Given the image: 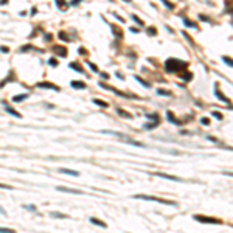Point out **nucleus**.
<instances>
[{
	"instance_id": "39448f33",
	"label": "nucleus",
	"mask_w": 233,
	"mask_h": 233,
	"mask_svg": "<svg viewBox=\"0 0 233 233\" xmlns=\"http://www.w3.org/2000/svg\"><path fill=\"white\" fill-rule=\"evenodd\" d=\"M151 176H157V177H163V179H168V180H177V182H180V179L179 177H174V176H170V174H163V172H152Z\"/></svg>"
},
{
	"instance_id": "2eb2a0df",
	"label": "nucleus",
	"mask_w": 233,
	"mask_h": 233,
	"mask_svg": "<svg viewBox=\"0 0 233 233\" xmlns=\"http://www.w3.org/2000/svg\"><path fill=\"white\" fill-rule=\"evenodd\" d=\"M214 95H216V96H218V98H219L221 101H224V103H229V98H225V96H224V95H222V93H221V92H219L218 89H216V90H214Z\"/></svg>"
},
{
	"instance_id": "0eeeda50",
	"label": "nucleus",
	"mask_w": 233,
	"mask_h": 233,
	"mask_svg": "<svg viewBox=\"0 0 233 233\" xmlns=\"http://www.w3.org/2000/svg\"><path fill=\"white\" fill-rule=\"evenodd\" d=\"M59 172H62V174H68V176H73V177H78V176H79L78 171L68 170V168H59Z\"/></svg>"
},
{
	"instance_id": "7c9ffc66",
	"label": "nucleus",
	"mask_w": 233,
	"mask_h": 233,
	"mask_svg": "<svg viewBox=\"0 0 233 233\" xmlns=\"http://www.w3.org/2000/svg\"><path fill=\"white\" fill-rule=\"evenodd\" d=\"M211 115H213V117H216V118H218V120H222V115H221L219 112H213V113H211Z\"/></svg>"
},
{
	"instance_id": "4468645a",
	"label": "nucleus",
	"mask_w": 233,
	"mask_h": 233,
	"mask_svg": "<svg viewBox=\"0 0 233 233\" xmlns=\"http://www.w3.org/2000/svg\"><path fill=\"white\" fill-rule=\"evenodd\" d=\"M55 50H56V53L59 56H67V50L64 47H55Z\"/></svg>"
},
{
	"instance_id": "393cba45",
	"label": "nucleus",
	"mask_w": 233,
	"mask_h": 233,
	"mask_svg": "<svg viewBox=\"0 0 233 233\" xmlns=\"http://www.w3.org/2000/svg\"><path fill=\"white\" fill-rule=\"evenodd\" d=\"M51 218H67V216H66V214L58 213V211H55V213H51Z\"/></svg>"
},
{
	"instance_id": "dca6fc26",
	"label": "nucleus",
	"mask_w": 233,
	"mask_h": 233,
	"mask_svg": "<svg viewBox=\"0 0 233 233\" xmlns=\"http://www.w3.org/2000/svg\"><path fill=\"white\" fill-rule=\"evenodd\" d=\"M117 112H118V113H120V115H121V117H124V118H131V115H129V113H128L126 110H123V109H121V107H117Z\"/></svg>"
},
{
	"instance_id": "cd10ccee",
	"label": "nucleus",
	"mask_w": 233,
	"mask_h": 233,
	"mask_svg": "<svg viewBox=\"0 0 233 233\" xmlns=\"http://www.w3.org/2000/svg\"><path fill=\"white\" fill-rule=\"evenodd\" d=\"M0 233H16V232L11 230V229H2V227H0Z\"/></svg>"
},
{
	"instance_id": "6ab92c4d",
	"label": "nucleus",
	"mask_w": 233,
	"mask_h": 233,
	"mask_svg": "<svg viewBox=\"0 0 233 233\" xmlns=\"http://www.w3.org/2000/svg\"><path fill=\"white\" fill-rule=\"evenodd\" d=\"M93 103H95V104H98V106H101V107H107V103L101 101V100H98V98H95V100H93Z\"/></svg>"
},
{
	"instance_id": "473e14b6",
	"label": "nucleus",
	"mask_w": 233,
	"mask_h": 233,
	"mask_svg": "<svg viewBox=\"0 0 233 233\" xmlns=\"http://www.w3.org/2000/svg\"><path fill=\"white\" fill-rule=\"evenodd\" d=\"M59 37H62V41H68V39H67V36H66V34H64V33H62V31H61V33H59Z\"/></svg>"
},
{
	"instance_id": "4be33fe9",
	"label": "nucleus",
	"mask_w": 233,
	"mask_h": 233,
	"mask_svg": "<svg viewBox=\"0 0 233 233\" xmlns=\"http://www.w3.org/2000/svg\"><path fill=\"white\" fill-rule=\"evenodd\" d=\"M48 64H50L51 67H56L58 66V61H56L55 58H50V59H48Z\"/></svg>"
},
{
	"instance_id": "a878e982",
	"label": "nucleus",
	"mask_w": 233,
	"mask_h": 233,
	"mask_svg": "<svg viewBox=\"0 0 233 233\" xmlns=\"http://www.w3.org/2000/svg\"><path fill=\"white\" fill-rule=\"evenodd\" d=\"M222 61H224V62H227V66H229V67H232V59H230V58H227V56H222Z\"/></svg>"
},
{
	"instance_id": "c85d7f7f",
	"label": "nucleus",
	"mask_w": 233,
	"mask_h": 233,
	"mask_svg": "<svg viewBox=\"0 0 233 233\" xmlns=\"http://www.w3.org/2000/svg\"><path fill=\"white\" fill-rule=\"evenodd\" d=\"M163 5H165V6H166L168 9H172V8H174V5L170 3V2H163Z\"/></svg>"
},
{
	"instance_id": "c9c22d12",
	"label": "nucleus",
	"mask_w": 233,
	"mask_h": 233,
	"mask_svg": "<svg viewBox=\"0 0 233 233\" xmlns=\"http://www.w3.org/2000/svg\"><path fill=\"white\" fill-rule=\"evenodd\" d=\"M200 20H205V22H208L210 19H208V17H205V16H202V14H200Z\"/></svg>"
},
{
	"instance_id": "c756f323",
	"label": "nucleus",
	"mask_w": 233,
	"mask_h": 233,
	"mask_svg": "<svg viewBox=\"0 0 233 233\" xmlns=\"http://www.w3.org/2000/svg\"><path fill=\"white\" fill-rule=\"evenodd\" d=\"M182 79H185V81L191 79V73H185V75H182Z\"/></svg>"
},
{
	"instance_id": "9b49d317",
	"label": "nucleus",
	"mask_w": 233,
	"mask_h": 233,
	"mask_svg": "<svg viewBox=\"0 0 233 233\" xmlns=\"http://www.w3.org/2000/svg\"><path fill=\"white\" fill-rule=\"evenodd\" d=\"M26 98H28V95H26V93H20V95H14L13 96V101L14 103H20V101H24Z\"/></svg>"
},
{
	"instance_id": "7ed1b4c3",
	"label": "nucleus",
	"mask_w": 233,
	"mask_h": 233,
	"mask_svg": "<svg viewBox=\"0 0 233 233\" xmlns=\"http://www.w3.org/2000/svg\"><path fill=\"white\" fill-rule=\"evenodd\" d=\"M194 219L202 222V224H221V219H216V218H208V216H200V214H196Z\"/></svg>"
},
{
	"instance_id": "f03ea898",
	"label": "nucleus",
	"mask_w": 233,
	"mask_h": 233,
	"mask_svg": "<svg viewBox=\"0 0 233 233\" xmlns=\"http://www.w3.org/2000/svg\"><path fill=\"white\" fill-rule=\"evenodd\" d=\"M134 199H142V200H149V202H159V204H165V205H172V207H176V202H172V200L160 199V197H155V196H148V194H135Z\"/></svg>"
},
{
	"instance_id": "aec40b11",
	"label": "nucleus",
	"mask_w": 233,
	"mask_h": 233,
	"mask_svg": "<svg viewBox=\"0 0 233 233\" xmlns=\"http://www.w3.org/2000/svg\"><path fill=\"white\" fill-rule=\"evenodd\" d=\"M166 113H168V120H170V121H172V123H176V124H177V120H176V118H174V115H172V112H170V110H168Z\"/></svg>"
},
{
	"instance_id": "412c9836",
	"label": "nucleus",
	"mask_w": 233,
	"mask_h": 233,
	"mask_svg": "<svg viewBox=\"0 0 233 233\" xmlns=\"http://www.w3.org/2000/svg\"><path fill=\"white\" fill-rule=\"evenodd\" d=\"M132 19H134V20H135V22H137V24H138L140 26H143V20L140 19V17H137V16H135V14H132Z\"/></svg>"
},
{
	"instance_id": "1a4fd4ad",
	"label": "nucleus",
	"mask_w": 233,
	"mask_h": 233,
	"mask_svg": "<svg viewBox=\"0 0 233 233\" xmlns=\"http://www.w3.org/2000/svg\"><path fill=\"white\" fill-rule=\"evenodd\" d=\"M103 134H109V135H115V137H120V138H128V135H124L121 132H115V131H101Z\"/></svg>"
},
{
	"instance_id": "ddd939ff",
	"label": "nucleus",
	"mask_w": 233,
	"mask_h": 233,
	"mask_svg": "<svg viewBox=\"0 0 233 233\" xmlns=\"http://www.w3.org/2000/svg\"><path fill=\"white\" fill-rule=\"evenodd\" d=\"M135 81H137V83H140V84H142V86H143L145 89H149V87H151V84H149V83H146V81H145V79H142V78H140V76H135Z\"/></svg>"
},
{
	"instance_id": "2f4dec72",
	"label": "nucleus",
	"mask_w": 233,
	"mask_h": 233,
	"mask_svg": "<svg viewBox=\"0 0 233 233\" xmlns=\"http://www.w3.org/2000/svg\"><path fill=\"white\" fill-rule=\"evenodd\" d=\"M0 51H2V53H9V48H8V47H3V45H2V47H0Z\"/></svg>"
},
{
	"instance_id": "72a5a7b5",
	"label": "nucleus",
	"mask_w": 233,
	"mask_h": 233,
	"mask_svg": "<svg viewBox=\"0 0 233 233\" xmlns=\"http://www.w3.org/2000/svg\"><path fill=\"white\" fill-rule=\"evenodd\" d=\"M56 5H58V6H59V8H64V3L61 2V0H58V2H56Z\"/></svg>"
},
{
	"instance_id": "423d86ee",
	"label": "nucleus",
	"mask_w": 233,
	"mask_h": 233,
	"mask_svg": "<svg viewBox=\"0 0 233 233\" xmlns=\"http://www.w3.org/2000/svg\"><path fill=\"white\" fill-rule=\"evenodd\" d=\"M3 107H5V110H6L9 115H13V117H17V118H22V115H20V113L17 112V110H14L11 106L9 104H3Z\"/></svg>"
},
{
	"instance_id": "f257e3e1",
	"label": "nucleus",
	"mask_w": 233,
	"mask_h": 233,
	"mask_svg": "<svg viewBox=\"0 0 233 233\" xmlns=\"http://www.w3.org/2000/svg\"><path fill=\"white\" fill-rule=\"evenodd\" d=\"M188 64L185 61H179V59H168V61L165 62V70L168 73H174V72H180L182 68H187Z\"/></svg>"
},
{
	"instance_id": "b1692460",
	"label": "nucleus",
	"mask_w": 233,
	"mask_h": 233,
	"mask_svg": "<svg viewBox=\"0 0 233 233\" xmlns=\"http://www.w3.org/2000/svg\"><path fill=\"white\" fill-rule=\"evenodd\" d=\"M157 124L159 123H148V124H145V129H154Z\"/></svg>"
},
{
	"instance_id": "f8f14e48",
	"label": "nucleus",
	"mask_w": 233,
	"mask_h": 233,
	"mask_svg": "<svg viewBox=\"0 0 233 233\" xmlns=\"http://www.w3.org/2000/svg\"><path fill=\"white\" fill-rule=\"evenodd\" d=\"M90 222H92V224H95V225H98V227H107L106 222H103V221L96 219V218H90Z\"/></svg>"
},
{
	"instance_id": "a211bd4d",
	"label": "nucleus",
	"mask_w": 233,
	"mask_h": 233,
	"mask_svg": "<svg viewBox=\"0 0 233 233\" xmlns=\"http://www.w3.org/2000/svg\"><path fill=\"white\" fill-rule=\"evenodd\" d=\"M70 68H73V70H78L79 73H83V67H81V66H76V62H72V64H70Z\"/></svg>"
},
{
	"instance_id": "20e7f679",
	"label": "nucleus",
	"mask_w": 233,
	"mask_h": 233,
	"mask_svg": "<svg viewBox=\"0 0 233 233\" xmlns=\"http://www.w3.org/2000/svg\"><path fill=\"white\" fill-rule=\"evenodd\" d=\"M37 87L39 89H48V90H59L58 86L51 84V83H37Z\"/></svg>"
},
{
	"instance_id": "6e6552de",
	"label": "nucleus",
	"mask_w": 233,
	"mask_h": 233,
	"mask_svg": "<svg viewBox=\"0 0 233 233\" xmlns=\"http://www.w3.org/2000/svg\"><path fill=\"white\" fill-rule=\"evenodd\" d=\"M70 86H72V87H75V89H79V90L86 89V83H83V81H72V83H70Z\"/></svg>"
},
{
	"instance_id": "f704fd0d",
	"label": "nucleus",
	"mask_w": 233,
	"mask_h": 233,
	"mask_svg": "<svg viewBox=\"0 0 233 233\" xmlns=\"http://www.w3.org/2000/svg\"><path fill=\"white\" fill-rule=\"evenodd\" d=\"M0 188H6V190H13L11 187H8V185H3V183H0Z\"/></svg>"
},
{
	"instance_id": "4c0bfd02",
	"label": "nucleus",
	"mask_w": 233,
	"mask_h": 233,
	"mask_svg": "<svg viewBox=\"0 0 233 233\" xmlns=\"http://www.w3.org/2000/svg\"><path fill=\"white\" fill-rule=\"evenodd\" d=\"M148 33H149V34H155V30H152V28H149V30H148Z\"/></svg>"
},
{
	"instance_id": "f3484780",
	"label": "nucleus",
	"mask_w": 233,
	"mask_h": 233,
	"mask_svg": "<svg viewBox=\"0 0 233 233\" xmlns=\"http://www.w3.org/2000/svg\"><path fill=\"white\" fill-rule=\"evenodd\" d=\"M183 24H185V25L188 26V28H197V26H196V24H194V22H191V20H188V19H183Z\"/></svg>"
},
{
	"instance_id": "9d476101",
	"label": "nucleus",
	"mask_w": 233,
	"mask_h": 233,
	"mask_svg": "<svg viewBox=\"0 0 233 233\" xmlns=\"http://www.w3.org/2000/svg\"><path fill=\"white\" fill-rule=\"evenodd\" d=\"M58 191H66V193H72V194H81L78 190H72V188H66V187H58Z\"/></svg>"
},
{
	"instance_id": "5701e85b",
	"label": "nucleus",
	"mask_w": 233,
	"mask_h": 233,
	"mask_svg": "<svg viewBox=\"0 0 233 233\" xmlns=\"http://www.w3.org/2000/svg\"><path fill=\"white\" fill-rule=\"evenodd\" d=\"M87 66H89V68L92 70V72H98V67H96L95 64H92V62H87Z\"/></svg>"
},
{
	"instance_id": "e433bc0d",
	"label": "nucleus",
	"mask_w": 233,
	"mask_h": 233,
	"mask_svg": "<svg viewBox=\"0 0 233 233\" xmlns=\"http://www.w3.org/2000/svg\"><path fill=\"white\" fill-rule=\"evenodd\" d=\"M202 123H204V124H208L210 120H208V118H202Z\"/></svg>"
},
{
	"instance_id": "bb28decb",
	"label": "nucleus",
	"mask_w": 233,
	"mask_h": 233,
	"mask_svg": "<svg viewBox=\"0 0 233 233\" xmlns=\"http://www.w3.org/2000/svg\"><path fill=\"white\" fill-rule=\"evenodd\" d=\"M157 93H159V95H166V96H171V92H165V90H160V89L157 90Z\"/></svg>"
}]
</instances>
